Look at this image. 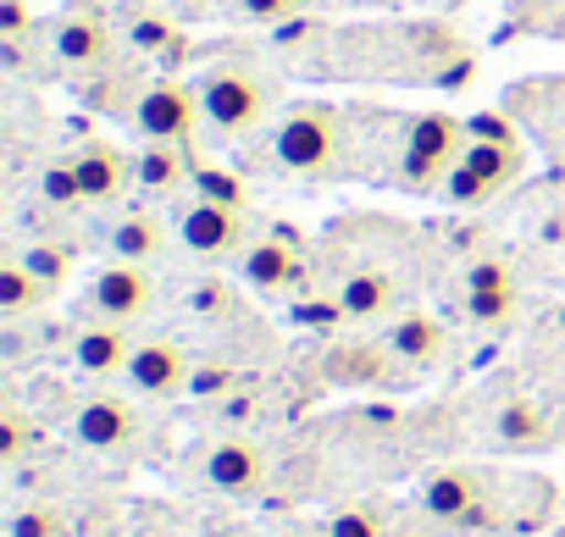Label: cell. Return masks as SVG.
Instances as JSON below:
<instances>
[{"mask_svg": "<svg viewBox=\"0 0 565 537\" xmlns=\"http://www.w3.org/2000/svg\"><path fill=\"white\" fill-rule=\"evenodd\" d=\"M344 150V128L328 106H300L271 128V161L282 172H300V178H322L339 167Z\"/></svg>", "mask_w": 565, "mask_h": 537, "instance_id": "cell-1", "label": "cell"}, {"mask_svg": "<svg viewBox=\"0 0 565 537\" xmlns=\"http://www.w3.org/2000/svg\"><path fill=\"white\" fill-rule=\"evenodd\" d=\"M194 89H200V111H205L211 133H249L271 106L266 78L249 67H211Z\"/></svg>", "mask_w": 565, "mask_h": 537, "instance_id": "cell-2", "label": "cell"}, {"mask_svg": "<svg viewBox=\"0 0 565 537\" xmlns=\"http://www.w3.org/2000/svg\"><path fill=\"white\" fill-rule=\"evenodd\" d=\"M200 128H205L200 89L183 84V78H156L134 106V133L145 144H189Z\"/></svg>", "mask_w": 565, "mask_h": 537, "instance_id": "cell-3", "label": "cell"}, {"mask_svg": "<svg viewBox=\"0 0 565 537\" xmlns=\"http://www.w3.org/2000/svg\"><path fill=\"white\" fill-rule=\"evenodd\" d=\"M172 233H178V244L189 249V255H200V260H222V255H244L249 244V222H244V211L238 205H216V200H189L178 216H172Z\"/></svg>", "mask_w": 565, "mask_h": 537, "instance_id": "cell-4", "label": "cell"}, {"mask_svg": "<svg viewBox=\"0 0 565 537\" xmlns=\"http://www.w3.org/2000/svg\"><path fill=\"white\" fill-rule=\"evenodd\" d=\"M89 305H95V316L134 327V322H145L156 311V272L139 266V260H117L111 255L95 272V283H89Z\"/></svg>", "mask_w": 565, "mask_h": 537, "instance_id": "cell-5", "label": "cell"}, {"mask_svg": "<svg viewBox=\"0 0 565 537\" xmlns=\"http://www.w3.org/2000/svg\"><path fill=\"white\" fill-rule=\"evenodd\" d=\"M122 383H128L139 399H178V394H189V383H194V361H189V350L172 344V339H145V344H134V361H128Z\"/></svg>", "mask_w": 565, "mask_h": 537, "instance_id": "cell-6", "label": "cell"}, {"mask_svg": "<svg viewBox=\"0 0 565 537\" xmlns=\"http://www.w3.org/2000/svg\"><path fill=\"white\" fill-rule=\"evenodd\" d=\"M73 432L95 454H122V449L139 443V410L122 394H89L73 416Z\"/></svg>", "mask_w": 565, "mask_h": 537, "instance_id": "cell-7", "label": "cell"}, {"mask_svg": "<svg viewBox=\"0 0 565 537\" xmlns=\"http://www.w3.org/2000/svg\"><path fill=\"white\" fill-rule=\"evenodd\" d=\"M128 361H134V339H128L122 322H106V316L78 322V333H73V366H78L89 383H111V377H122Z\"/></svg>", "mask_w": 565, "mask_h": 537, "instance_id": "cell-8", "label": "cell"}, {"mask_svg": "<svg viewBox=\"0 0 565 537\" xmlns=\"http://www.w3.org/2000/svg\"><path fill=\"white\" fill-rule=\"evenodd\" d=\"M460 150H466V122H455V117H416L411 139H405V172L444 183V172L460 161Z\"/></svg>", "mask_w": 565, "mask_h": 537, "instance_id": "cell-9", "label": "cell"}, {"mask_svg": "<svg viewBox=\"0 0 565 537\" xmlns=\"http://www.w3.org/2000/svg\"><path fill=\"white\" fill-rule=\"evenodd\" d=\"M73 167H78V183H84V205H111L128 189H139L134 183V155L122 144H111V139H89L73 155Z\"/></svg>", "mask_w": 565, "mask_h": 537, "instance_id": "cell-10", "label": "cell"}, {"mask_svg": "<svg viewBox=\"0 0 565 537\" xmlns=\"http://www.w3.org/2000/svg\"><path fill=\"white\" fill-rule=\"evenodd\" d=\"M205 482L227 498H255L266 482V454L249 438H222L205 449Z\"/></svg>", "mask_w": 565, "mask_h": 537, "instance_id": "cell-11", "label": "cell"}, {"mask_svg": "<svg viewBox=\"0 0 565 537\" xmlns=\"http://www.w3.org/2000/svg\"><path fill=\"white\" fill-rule=\"evenodd\" d=\"M482 498H488V482H482V471H471V465H444V471H433V476L422 482V509H427L433 520H444V526H460Z\"/></svg>", "mask_w": 565, "mask_h": 537, "instance_id": "cell-12", "label": "cell"}, {"mask_svg": "<svg viewBox=\"0 0 565 537\" xmlns=\"http://www.w3.org/2000/svg\"><path fill=\"white\" fill-rule=\"evenodd\" d=\"M51 62L62 73H100L111 62V29L100 18H62L51 34Z\"/></svg>", "mask_w": 565, "mask_h": 537, "instance_id": "cell-13", "label": "cell"}, {"mask_svg": "<svg viewBox=\"0 0 565 537\" xmlns=\"http://www.w3.org/2000/svg\"><path fill=\"white\" fill-rule=\"evenodd\" d=\"M238 272H244V283L255 294H289L300 283V255L289 249V238L277 233V238H260V244H249L238 255Z\"/></svg>", "mask_w": 565, "mask_h": 537, "instance_id": "cell-14", "label": "cell"}, {"mask_svg": "<svg viewBox=\"0 0 565 537\" xmlns=\"http://www.w3.org/2000/svg\"><path fill=\"white\" fill-rule=\"evenodd\" d=\"M134 183L150 200H178V189H194V161L189 144H145L134 155Z\"/></svg>", "mask_w": 565, "mask_h": 537, "instance_id": "cell-15", "label": "cell"}, {"mask_svg": "<svg viewBox=\"0 0 565 537\" xmlns=\"http://www.w3.org/2000/svg\"><path fill=\"white\" fill-rule=\"evenodd\" d=\"M383 350H388L394 361H411V366H433V361H444L449 339H444L438 316H427V311H399V316H388Z\"/></svg>", "mask_w": 565, "mask_h": 537, "instance_id": "cell-16", "label": "cell"}, {"mask_svg": "<svg viewBox=\"0 0 565 537\" xmlns=\"http://www.w3.org/2000/svg\"><path fill=\"white\" fill-rule=\"evenodd\" d=\"M167 233H172V222H161L150 205H139V211H128V216H117V222H111L106 244H111V255H117V260L156 266V260L167 255Z\"/></svg>", "mask_w": 565, "mask_h": 537, "instance_id": "cell-17", "label": "cell"}, {"mask_svg": "<svg viewBox=\"0 0 565 537\" xmlns=\"http://www.w3.org/2000/svg\"><path fill=\"white\" fill-rule=\"evenodd\" d=\"M344 316L350 322H383L394 316V278L383 272V266H355V272H344V283L333 289Z\"/></svg>", "mask_w": 565, "mask_h": 537, "instance_id": "cell-18", "label": "cell"}, {"mask_svg": "<svg viewBox=\"0 0 565 537\" xmlns=\"http://www.w3.org/2000/svg\"><path fill=\"white\" fill-rule=\"evenodd\" d=\"M554 432H548V410L537 399H510L499 410V443L504 449H543Z\"/></svg>", "mask_w": 565, "mask_h": 537, "instance_id": "cell-19", "label": "cell"}, {"mask_svg": "<svg viewBox=\"0 0 565 537\" xmlns=\"http://www.w3.org/2000/svg\"><path fill=\"white\" fill-rule=\"evenodd\" d=\"M51 300V289L29 272V266H23V255H12L7 266H0V316H29V311H40Z\"/></svg>", "mask_w": 565, "mask_h": 537, "instance_id": "cell-20", "label": "cell"}, {"mask_svg": "<svg viewBox=\"0 0 565 537\" xmlns=\"http://www.w3.org/2000/svg\"><path fill=\"white\" fill-rule=\"evenodd\" d=\"M322 537H388V515L377 504H344L328 515Z\"/></svg>", "mask_w": 565, "mask_h": 537, "instance_id": "cell-21", "label": "cell"}, {"mask_svg": "<svg viewBox=\"0 0 565 537\" xmlns=\"http://www.w3.org/2000/svg\"><path fill=\"white\" fill-rule=\"evenodd\" d=\"M383 344H355V350H333L328 355V366H333V377H344V383H377L383 377Z\"/></svg>", "mask_w": 565, "mask_h": 537, "instance_id": "cell-22", "label": "cell"}, {"mask_svg": "<svg viewBox=\"0 0 565 537\" xmlns=\"http://www.w3.org/2000/svg\"><path fill=\"white\" fill-rule=\"evenodd\" d=\"M23 266H29V272H34V278H40L51 294H56V289L67 283V272H73V255H67L62 244L40 238V244H29V249H23Z\"/></svg>", "mask_w": 565, "mask_h": 537, "instance_id": "cell-23", "label": "cell"}, {"mask_svg": "<svg viewBox=\"0 0 565 537\" xmlns=\"http://www.w3.org/2000/svg\"><path fill=\"white\" fill-rule=\"evenodd\" d=\"M438 189H444V200H449V205H488V200L499 194V189H493L488 178H477L466 161H455V167L444 172V183H438Z\"/></svg>", "mask_w": 565, "mask_h": 537, "instance_id": "cell-24", "label": "cell"}, {"mask_svg": "<svg viewBox=\"0 0 565 537\" xmlns=\"http://www.w3.org/2000/svg\"><path fill=\"white\" fill-rule=\"evenodd\" d=\"M40 194H45V205H84V183H78V167L73 161H51L45 172H40Z\"/></svg>", "mask_w": 565, "mask_h": 537, "instance_id": "cell-25", "label": "cell"}, {"mask_svg": "<svg viewBox=\"0 0 565 537\" xmlns=\"http://www.w3.org/2000/svg\"><path fill=\"white\" fill-rule=\"evenodd\" d=\"M7 537H67V515L56 504H29V509L12 515Z\"/></svg>", "mask_w": 565, "mask_h": 537, "instance_id": "cell-26", "label": "cell"}, {"mask_svg": "<svg viewBox=\"0 0 565 537\" xmlns=\"http://www.w3.org/2000/svg\"><path fill=\"white\" fill-rule=\"evenodd\" d=\"M194 194H200V200H216V205H238V211H244V178H238V172L194 167Z\"/></svg>", "mask_w": 565, "mask_h": 537, "instance_id": "cell-27", "label": "cell"}, {"mask_svg": "<svg viewBox=\"0 0 565 537\" xmlns=\"http://www.w3.org/2000/svg\"><path fill=\"white\" fill-rule=\"evenodd\" d=\"M466 305H471V322H482V327H499V322H510V311H515V289L466 294Z\"/></svg>", "mask_w": 565, "mask_h": 537, "instance_id": "cell-28", "label": "cell"}, {"mask_svg": "<svg viewBox=\"0 0 565 537\" xmlns=\"http://www.w3.org/2000/svg\"><path fill=\"white\" fill-rule=\"evenodd\" d=\"M29 443H34V432H29V416H23V410H7V416H0V460L18 465V460L29 454Z\"/></svg>", "mask_w": 565, "mask_h": 537, "instance_id": "cell-29", "label": "cell"}, {"mask_svg": "<svg viewBox=\"0 0 565 537\" xmlns=\"http://www.w3.org/2000/svg\"><path fill=\"white\" fill-rule=\"evenodd\" d=\"M295 322H300V327H339V322H350V316H344L339 294H328V300H300V305H295Z\"/></svg>", "mask_w": 565, "mask_h": 537, "instance_id": "cell-30", "label": "cell"}, {"mask_svg": "<svg viewBox=\"0 0 565 537\" xmlns=\"http://www.w3.org/2000/svg\"><path fill=\"white\" fill-rule=\"evenodd\" d=\"M488 289H515V278H510L504 260H477V266H471L466 294H488Z\"/></svg>", "mask_w": 565, "mask_h": 537, "instance_id": "cell-31", "label": "cell"}, {"mask_svg": "<svg viewBox=\"0 0 565 537\" xmlns=\"http://www.w3.org/2000/svg\"><path fill=\"white\" fill-rule=\"evenodd\" d=\"M238 12H244L249 23H277V18L295 12V0H238Z\"/></svg>", "mask_w": 565, "mask_h": 537, "instance_id": "cell-32", "label": "cell"}, {"mask_svg": "<svg viewBox=\"0 0 565 537\" xmlns=\"http://www.w3.org/2000/svg\"><path fill=\"white\" fill-rule=\"evenodd\" d=\"M23 34H29V7H23V0H7V7H0V40L23 45Z\"/></svg>", "mask_w": 565, "mask_h": 537, "instance_id": "cell-33", "label": "cell"}, {"mask_svg": "<svg viewBox=\"0 0 565 537\" xmlns=\"http://www.w3.org/2000/svg\"><path fill=\"white\" fill-rule=\"evenodd\" d=\"M233 388V372L222 366V372H194V383H189V394H227Z\"/></svg>", "mask_w": 565, "mask_h": 537, "instance_id": "cell-34", "label": "cell"}, {"mask_svg": "<svg viewBox=\"0 0 565 537\" xmlns=\"http://www.w3.org/2000/svg\"><path fill=\"white\" fill-rule=\"evenodd\" d=\"M433 7H460V0H433Z\"/></svg>", "mask_w": 565, "mask_h": 537, "instance_id": "cell-35", "label": "cell"}, {"mask_svg": "<svg viewBox=\"0 0 565 537\" xmlns=\"http://www.w3.org/2000/svg\"><path fill=\"white\" fill-rule=\"evenodd\" d=\"M295 7H306V0H295Z\"/></svg>", "mask_w": 565, "mask_h": 537, "instance_id": "cell-36", "label": "cell"}]
</instances>
